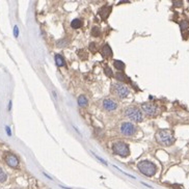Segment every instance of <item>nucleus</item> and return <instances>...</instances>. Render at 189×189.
Masks as SVG:
<instances>
[{"label": "nucleus", "mask_w": 189, "mask_h": 189, "mask_svg": "<svg viewBox=\"0 0 189 189\" xmlns=\"http://www.w3.org/2000/svg\"><path fill=\"white\" fill-rule=\"evenodd\" d=\"M136 132V128L132 123L125 122L121 125V133L125 136H132Z\"/></svg>", "instance_id": "6"}, {"label": "nucleus", "mask_w": 189, "mask_h": 189, "mask_svg": "<svg viewBox=\"0 0 189 189\" xmlns=\"http://www.w3.org/2000/svg\"><path fill=\"white\" fill-rule=\"evenodd\" d=\"M111 6H109V5H104V6H102V7L99 9V15H100V17H101V19L102 20H106L109 17V15H110V13H111Z\"/></svg>", "instance_id": "10"}, {"label": "nucleus", "mask_w": 189, "mask_h": 189, "mask_svg": "<svg viewBox=\"0 0 189 189\" xmlns=\"http://www.w3.org/2000/svg\"><path fill=\"white\" fill-rule=\"evenodd\" d=\"M112 86H113L114 94H115L119 98L123 99V98L128 97V95H129V88H128L126 85H124V84H122V83H119V82H116V83H114Z\"/></svg>", "instance_id": "5"}, {"label": "nucleus", "mask_w": 189, "mask_h": 189, "mask_svg": "<svg viewBox=\"0 0 189 189\" xmlns=\"http://www.w3.org/2000/svg\"><path fill=\"white\" fill-rule=\"evenodd\" d=\"M89 50H90L92 53H96V52H97V45H96V43L89 44Z\"/></svg>", "instance_id": "20"}, {"label": "nucleus", "mask_w": 189, "mask_h": 189, "mask_svg": "<svg viewBox=\"0 0 189 189\" xmlns=\"http://www.w3.org/2000/svg\"><path fill=\"white\" fill-rule=\"evenodd\" d=\"M137 167L140 170V173L146 177H153L157 171L156 165L153 162L148 161V160H142V161L138 162Z\"/></svg>", "instance_id": "2"}, {"label": "nucleus", "mask_w": 189, "mask_h": 189, "mask_svg": "<svg viewBox=\"0 0 189 189\" xmlns=\"http://www.w3.org/2000/svg\"><path fill=\"white\" fill-rule=\"evenodd\" d=\"M180 27H181L182 30H185V29H188L189 27V23L187 21H185V20H183V21L180 23Z\"/></svg>", "instance_id": "18"}, {"label": "nucleus", "mask_w": 189, "mask_h": 189, "mask_svg": "<svg viewBox=\"0 0 189 189\" xmlns=\"http://www.w3.org/2000/svg\"><path fill=\"white\" fill-rule=\"evenodd\" d=\"M115 78L117 79V80H119V81H126L127 80V77L122 73V72H117V73L115 74Z\"/></svg>", "instance_id": "17"}, {"label": "nucleus", "mask_w": 189, "mask_h": 189, "mask_svg": "<svg viewBox=\"0 0 189 189\" xmlns=\"http://www.w3.org/2000/svg\"><path fill=\"white\" fill-rule=\"evenodd\" d=\"M78 104H79V106H81V107H84V106L87 105V99L85 98V96H83V95L79 96L78 97Z\"/></svg>", "instance_id": "14"}, {"label": "nucleus", "mask_w": 189, "mask_h": 189, "mask_svg": "<svg viewBox=\"0 0 189 189\" xmlns=\"http://www.w3.org/2000/svg\"><path fill=\"white\" fill-rule=\"evenodd\" d=\"M103 107L104 109L108 111H112V110H115L116 107H117V104H116L115 101L111 100V99H105V100H103Z\"/></svg>", "instance_id": "9"}, {"label": "nucleus", "mask_w": 189, "mask_h": 189, "mask_svg": "<svg viewBox=\"0 0 189 189\" xmlns=\"http://www.w3.org/2000/svg\"><path fill=\"white\" fill-rule=\"evenodd\" d=\"M105 74L108 76V77H111V76L113 75V74H112V72H111V69H110V68H108V67L105 68Z\"/></svg>", "instance_id": "21"}, {"label": "nucleus", "mask_w": 189, "mask_h": 189, "mask_svg": "<svg viewBox=\"0 0 189 189\" xmlns=\"http://www.w3.org/2000/svg\"><path fill=\"white\" fill-rule=\"evenodd\" d=\"M156 140L163 146H169L175 142L173 131L168 129H161L156 133Z\"/></svg>", "instance_id": "1"}, {"label": "nucleus", "mask_w": 189, "mask_h": 189, "mask_svg": "<svg viewBox=\"0 0 189 189\" xmlns=\"http://www.w3.org/2000/svg\"><path fill=\"white\" fill-rule=\"evenodd\" d=\"M55 61H56V65H59V67L65 65V60H63L62 56H60L59 54H56V55H55Z\"/></svg>", "instance_id": "15"}, {"label": "nucleus", "mask_w": 189, "mask_h": 189, "mask_svg": "<svg viewBox=\"0 0 189 189\" xmlns=\"http://www.w3.org/2000/svg\"><path fill=\"white\" fill-rule=\"evenodd\" d=\"M141 109L143 110V112H146L150 116H155L158 113V107L156 105H154V104H151V103H143V104H141Z\"/></svg>", "instance_id": "7"}, {"label": "nucleus", "mask_w": 189, "mask_h": 189, "mask_svg": "<svg viewBox=\"0 0 189 189\" xmlns=\"http://www.w3.org/2000/svg\"><path fill=\"white\" fill-rule=\"evenodd\" d=\"M125 115L129 117L130 119H132V121H135L139 123V122L142 121V113H141V111L139 108L135 107V106H129L125 109Z\"/></svg>", "instance_id": "3"}, {"label": "nucleus", "mask_w": 189, "mask_h": 189, "mask_svg": "<svg viewBox=\"0 0 189 189\" xmlns=\"http://www.w3.org/2000/svg\"><path fill=\"white\" fill-rule=\"evenodd\" d=\"M112 151L115 155H119L122 157H127L130 154L129 146L123 141H116L112 144Z\"/></svg>", "instance_id": "4"}, {"label": "nucleus", "mask_w": 189, "mask_h": 189, "mask_svg": "<svg viewBox=\"0 0 189 189\" xmlns=\"http://www.w3.org/2000/svg\"><path fill=\"white\" fill-rule=\"evenodd\" d=\"M6 131H7V134H8V135H11V130H9V128H8V127H6Z\"/></svg>", "instance_id": "25"}, {"label": "nucleus", "mask_w": 189, "mask_h": 189, "mask_svg": "<svg viewBox=\"0 0 189 189\" xmlns=\"http://www.w3.org/2000/svg\"><path fill=\"white\" fill-rule=\"evenodd\" d=\"M101 55H102L104 58H108V57L112 56V50H111L110 46H109L108 44H106V45L103 46L102 50H101Z\"/></svg>", "instance_id": "11"}, {"label": "nucleus", "mask_w": 189, "mask_h": 189, "mask_svg": "<svg viewBox=\"0 0 189 189\" xmlns=\"http://www.w3.org/2000/svg\"><path fill=\"white\" fill-rule=\"evenodd\" d=\"M92 35H94V36H99V35H100V33H101V31H100V29H99L98 27H94V28H92Z\"/></svg>", "instance_id": "19"}, {"label": "nucleus", "mask_w": 189, "mask_h": 189, "mask_svg": "<svg viewBox=\"0 0 189 189\" xmlns=\"http://www.w3.org/2000/svg\"><path fill=\"white\" fill-rule=\"evenodd\" d=\"M6 179H7V176H6V173H4V170L0 167V183H3V182H5Z\"/></svg>", "instance_id": "16"}, {"label": "nucleus", "mask_w": 189, "mask_h": 189, "mask_svg": "<svg viewBox=\"0 0 189 189\" xmlns=\"http://www.w3.org/2000/svg\"><path fill=\"white\" fill-rule=\"evenodd\" d=\"M113 65L116 70H119V72H122L125 69V63L123 61H121V60H114Z\"/></svg>", "instance_id": "13"}, {"label": "nucleus", "mask_w": 189, "mask_h": 189, "mask_svg": "<svg viewBox=\"0 0 189 189\" xmlns=\"http://www.w3.org/2000/svg\"><path fill=\"white\" fill-rule=\"evenodd\" d=\"M14 34H15L16 38H18V34H19V29H18V26H15V28H14Z\"/></svg>", "instance_id": "23"}, {"label": "nucleus", "mask_w": 189, "mask_h": 189, "mask_svg": "<svg viewBox=\"0 0 189 189\" xmlns=\"http://www.w3.org/2000/svg\"><path fill=\"white\" fill-rule=\"evenodd\" d=\"M82 25H83V22L81 21L80 19H74L73 21H72V23H71V26H72V28H74V29L81 28Z\"/></svg>", "instance_id": "12"}, {"label": "nucleus", "mask_w": 189, "mask_h": 189, "mask_svg": "<svg viewBox=\"0 0 189 189\" xmlns=\"http://www.w3.org/2000/svg\"><path fill=\"white\" fill-rule=\"evenodd\" d=\"M92 155H94V156L96 157V158H97L98 160H100V161L102 162V163H104V164H105V165H107V163H106V161H105V160H103L102 158H101V157H99V156H98L97 154H95V153H92Z\"/></svg>", "instance_id": "22"}, {"label": "nucleus", "mask_w": 189, "mask_h": 189, "mask_svg": "<svg viewBox=\"0 0 189 189\" xmlns=\"http://www.w3.org/2000/svg\"><path fill=\"white\" fill-rule=\"evenodd\" d=\"M182 1H173V4H175L176 6H181L182 5Z\"/></svg>", "instance_id": "24"}, {"label": "nucleus", "mask_w": 189, "mask_h": 189, "mask_svg": "<svg viewBox=\"0 0 189 189\" xmlns=\"http://www.w3.org/2000/svg\"><path fill=\"white\" fill-rule=\"evenodd\" d=\"M4 161L6 162V164L8 166H11L13 168L18 167V165H19V160H18L16 155H14L13 153H6L4 155Z\"/></svg>", "instance_id": "8"}]
</instances>
